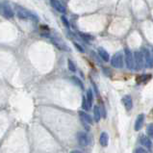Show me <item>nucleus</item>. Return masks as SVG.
<instances>
[{
	"mask_svg": "<svg viewBox=\"0 0 153 153\" xmlns=\"http://www.w3.org/2000/svg\"><path fill=\"white\" fill-rule=\"evenodd\" d=\"M15 12L16 15L18 16L20 19H35V20H38V18L33 15L32 13H30L28 10H26L25 8L21 7V6L16 5L15 6Z\"/></svg>",
	"mask_w": 153,
	"mask_h": 153,
	"instance_id": "f257e3e1",
	"label": "nucleus"
},
{
	"mask_svg": "<svg viewBox=\"0 0 153 153\" xmlns=\"http://www.w3.org/2000/svg\"><path fill=\"white\" fill-rule=\"evenodd\" d=\"M123 62H124V55L121 51L117 52L111 58V65H112V66H114L116 68H123Z\"/></svg>",
	"mask_w": 153,
	"mask_h": 153,
	"instance_id": "f03ea898",
	"label": "nucleus"
},
{
	"mask_svg": "<svg viewBox=\"0 0 153 153\" xmlns=\"http://www.w3.org/2000/svg\"><path fill=\"white\" fill-rule=\"evenodd\" d=\"M124 58L125 64L128 69H135V59L134 53H133L129 48L124 49Z\"/></svg>",
	"mask_w": 153,
	"mask_h": 153,
	"instance_id": "7ed1b4c3",
	"label": "nucleus"
},
{
	"mask_svg": "<svg viewBox=\"0 0 153 153\" xmlns=\"http://www.w3.org/2000/svg\"><path fill=\"white\" fill-rule=\"evenodd\" d=\"M134 59H135V69L140 71L145 66V58L142 51H135L134 52Z\"/></svg>",
	"mask_w": 153,
	"mask_h": 153,
	"instance_id": "20e7f679",
	"label": "nucleus"
},
{
	"mask_svg": "<svg viewBox=\"0 0 153 153\" xmlns=\"http://www.w3.org/2000/svg\"><path fill=\"white\" fill-rule=\"evenodd\" d=\"M142 54H144L145 58V65L146 68H153V56L147 48H142Z\"/></svg>",
	"mask_w": 153,
	"mask_h": 153,
	"instance_id": "39448f33",
	"label": "nucleus"
},
{
	"mask_svg": "<svg viewBox=\"0 0 153 153\" xmlns=\"http://www.w3.org/2000/svg\"><path fill=\"white\" fill-rule=\"evenodd\" d=\"M0 9H1L2 15L4 16L6 18H14V11H13L12 8L10 7V5L8 4V3L4 2L1 6H0Z\"/></svg>",
	"mask_w": 153,
	"mask_h": 153,
	"instance_id": "423d86ee",
	"label": "nucleus"
},
{
	"mask_svg": "<svg viewBox=\"0 0 153 153\" xmlns=\"http://www.w3.org/2000/svg\"><path fill=\"white\" fill-rule=\"evenodd\" d=\"M140 144L144 146V147H145L147 150H149V151L153 150V144H152L151 140L148 137H146V136H145V135L141 136V138H140Z\"/></svg>",
	"mask_w": 153,
	"mask_h": 153,
	"instance_id": "0eeeda50",
	"label": "nucleus"
},
{
	"mask_svg": "<svg viewBox=\"0 0 153 153\" xmlns=\"http://www.w3.org/2000/svg\"><path fill=\"white\" fill-rule=\"evenodd\" d=\"M77 141L78 144L83 147L87 146L89 145V137L85 132H78L77 134Z\"/></svg>",
	"mask_w": 153,
	"mask_h": 153,
	"instance_id": "6e6552de",
	"label": "nucleus"
},
{
	"mask_svg": "<svg viewBox=\"0 0 153 153\" xmlns=\"http://www.w3.org/2000/svg\"><path fill=\"white\" fill-rule=\"evenodd\" d=\"M121 101H122V104L124 105V107H125L126 110H127V111L132 110V108H133V100H132L131 95H129V94L124 95L123 97H122Z\"/></svg>",
	"mask_w": 153,
	"mask_h": 153,
	"instance_id": "1a4fd4ad",
	"label": "nucleus"
},
{
	"mask_svg": "<svg viewBox=\"0 0 153 153\" xmlns=\"http://www.w3.org/2000/svg\"><path fill=\"white\" fill-rule=\"evenodd\" d=\"M78 114H79V117H80L82 122L88 123L89 125H92V122H94V121H92V118L89 114H87V113L84 112V111H79Z\"/></svg>",
	"mask_w": 153,
	"mask_h": 153,
	"instance_id": "9d476101",
	"label": "nucleus"
},
{
	"mask_svg": "<svg viewBox=\"0 0 153 153\" xmlns=\"http://www.w3.org/2000/svg\"><path fill=\"white\" fill-rule=\"evenodd\" d=\"M144 122H145V115L144 114H140L137 118H136V121H135V125H134V129L135 131H140L144 125Z\"/></svg>",
	"mask_w": 153,
	"mask_h": 153,
	"instance_id": "9b49d317",
	"label": "nucleus"
},
{
	"mask_svg": "<svg viewBox=\"0 0 153 153\" xmlns=\"http://www.w3.org/2000/svg\"><path fill=\"white\" fill-rule=\"evenodd\" d=\"M50 2H51V4H52L53 7L57 10L58 12L62 13V14H65V13H66V8H65V6L59 1V0H50Z\"/></svg>",
	"mask_w": 153,
	"mask_h": 153,
	"instance_id": "f8f14e48",
	"label": "nucleus"
},
{
	"mask_svg": "<svg viewBox=\"0 0 153 153\" xmlns=\"http://www.w3.org/2000/svg\"><path fill=\"white\" fill-rule=\"evenodd\" d=\"M109 142V135L106 132H102L100 134V138H99V144L101 145L103 147H106Z\"/></svg>",
	"mask_w": 153,
	"mask_h": 153,
	"instance_id": "ddd939ff",
	"label": "nucleus"
},
{
	"mask_svg": "<svg viewBox=\"0 0 153 153\" xmlns=\"http://www.w3.org/2000/svg\"><path fill=\"white\" fill-rule=\"evenodd\" d=\"M98 55H99V57H100L103 61L104 62H109V60L111 59L110 58V55H109V53L105 50L104 48H102V47H99L98 48Z\"/></svg>",
	"mask_w": 153,
	"mask_h": 153,
	"instance_id": "4468645a",
	"label": "nucleus"
},
{
	"mask_svg": "<svg viewBox=\"0 0 153 153\" xmlns=\"http://www.w3.org/2000/svg\"><path fill=\"white\" fill-rule=\"evenodd\" d=\"M101 111H100V109H99V107L97 105H95L94 107V121L95 122H98L99 121H100V118H101Z\"/></svg>",
	"mask_w": 153,
	"mask_h": 153,
	"instance_id": "2eb2a0df",
	"label": "nucleus"
},
{
	"mask_svg": "<svg viewBox=\"0 0 153 153\" xmlns=\"http://www.w3.org/2000/svg\"><path fill=\"white\" fill-rule=\"evenodd\" d=\"M71 81L74 83L76 86H78V87L80 88L81 90H84V84H83V82L77 77V76H71Z\"/></svg>",
	"mask_w": 153,
	"mask_h": 153,
	"instance_id": "dca6fc26",
	"label": "nucleus"
},
{
	"mask_svg": "<svg viewBox=\"0 0 153 153\" xmlns=\"http://www.w3.org/2000/svg\"><path fill=\"white\" fill-rule=\"evenodd\" d=\"M82 108L84 109L85 111H89V110L92 108L87 99V96H85V95H83V97H82Z\"/></svg>",
	"mask_w": 153,
	"mask_h": 153,
	"instance_id": "f3484780",
	"label": "nucleus"
},
{
	"mask_svg": "<svg viewBox=\"0 0 153 153\" xmlns=\"http://www.w3.org/2000/svg\"><path fill=\"white\" fill-rule=\"evenodd\" d=\"M87 99H88V101L90 103V105H91V107L92 106V101H94V92H92V91L91 89H89L88 91H87Z\"/></svg>",
	"mask_w": 153,
	"mask_h": 153,
	"instance_id": "a211bd4d",
	"label": "nucleus"
},
{
	"mask_svg": "<svg viewBox=\"0 0 153 153\" xmlns=\"http://www.w3.org/2000/svg\"><path fill=\"white\" fill-rule=\"evenodd\" d=\"M146 132H147L148 137L150 139H153V123H149L146 127Z\"/></svg>",
	"mask_w": 153,
	"mask_h": 153,
	"instance_id": "6ab92c4d",
	"label": "nucleus"
},
{
	"mask_svg": "<svg viewBox=\"0 0 153 153\" xmlns=\"http://www.w3.org/2000/svg\"><path fill=\"white\" fill-rule=\"evenodd\" d=\"M68 69L72 72H75L76 71V66L75 64L73 63V61H71V59L68 60Z\"/></svg>",
	"mask_w": 153,
	"mask_h": 153,
	"instance_id": "aec40b11",
	"label": "nucleus"
},
{
	"mask_svg": "<svg viewBox=\"0 0 153 153\" xmlns=\"http://www.w3.org/2000/svg\"><path fill=\"white\" fill-rule=\"evenodd\" d=\"M79 35H80L81 38L84 39L86 42H89L91 39H94V38L91 36V35H88V34H85V33H82V32H79Z\"/></svg>",
	"mask_w": 153,
	"mask_h": 153,
	"instance_id": "412c9836",
	"label": "nucleus"
},
{
	"mask_svg": "<svg viewBox=\"0 0 153 153\" xmlns=\"http://www.w3.org/2000/svg\"><path fill=\"white\" fill-rule=\"evenodd\" d=\"M61 19H62V22L64 23L65 24V26L66 27H68V28H69V22H68V18H66L65 16H62V18H61Z\"/></svg>",
	"mask_w": 153,
	"mask_h": 153,
	"instance_id": "4be33fe9",
	"label": "nucleus"
},
{
	"mask_svg": "<svg viewBox=\"0 0 153 153\" xmlns=\"http://www.w3.org/2000/svg\"><path fill=\"white\" fill-rule=\"evenodd\" d=\"M133 153H146V150L145 149H144L142 147H138V148H136L134 152Z\"/></svg>",
	"mask_w": 153,
	"mask_h": 153,
	"instance_id": "5701e85b",
	"label": "nucleus"
},
{
	"mask_svg": "<svg viewBox=\"0 0 153 153\" xmlns=\"http://www.w3.org/2000/svg\"><path fill=\"white\" fill-rule=\"evenodd\" d=\"M73 44H74V46H75V47L77 48L78 50L80 51V52H84V49H83V47H82V46H81L80 44H78L77 42H73Z\"/></svg>",
	"mask_w": 153,
	"mask_h": 153,
	"instance_id": "b1692460",
	"label": "nucleus"
},
{
	"mask_svg": "<svg viewBox=\"0 0 153 153\" xmlns=\"http://www.w3.org/2000/svg\"><path fill=\"white\" fill-rule=\"evenodd\" d=\"M146 79H147V76H146V75H142V76H141V78H139L138 79V81H146ZM141 82H140V83H141Z\"/></svg>",
	"mask_w": 153,
	"mask_h": 153,
	"instance_id": "393cba45",
	"label": "nucleus"
},
{
	"mask_svg": "<svg viewBox=\"0 0 153 153\" xmlns=\"http://www.w3.org/2000/svg\"><path fill=\"white\" fill-rule=\"evenodd\" d=\"M71 153H83V152L80 151V150H71Z\"/></svg>",
	"mask_w": 153,
	"mask_h": 153,
	"instance_id": "a878e982",
	"label": "nucleus"
},
{
	"mask_svg": "<svg viewBox=\"0 0 153 153\" xmlns=\"http://www.w3.org/2000/svg\"><path fill=\"white\" fill-rule=\"evenodd\" d=\"M152 56H153V51H152Z\"/></svg>",
	"mask_w": 153,
	"mask_h": 153,
	"instance_id": "bb28decb",
	"label": "nucleus"
}]
</instances>
